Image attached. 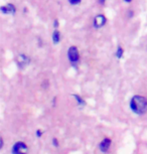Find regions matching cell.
I'll use <instances>...</instances> for the list:
<instances>
[{"label":"cell","instance_id":"obj_1","mask_svg":"<svg viewBox=\"0 0 147 154\" xmlns=\"http://www.w3.org/2000/svg\"><path fill=\"white\" fill-rule=\"evenodd\" d=\"M130 107L136 114H143L147 111V100L142 96H134L130 101Z\"/></svg>","mask_w":147,"mask_h":154},{"label":"cell","instance_id":"obj_2","mask_svg":"<svg viewBox=\"0 0 147 154\" xmlns=\"http://www.w3.org/2000/svg\"><path fill=\"white\" fill-rule=\"evenodd\" d=\"M13 154H26L27 153V146L23 142H17L13 146Z\"/></svg>","mask_w":147,"mask_h":154},{"label":"cell","instance_id":"obj_3","mask_svg":"<svg viewBox=\"0 0 147 154\" xmlns=\"http://www.w3.org/2000/svg\"><path fill=\"white\" fill-rule=\"evenodd\" d=\"M68 56H69V60H71L72 63H75L79 60V51H78L76 46H72V48H70Z\"/></svg>","mask_w":147,"mask_h":154},{"label":"cell","instance_id":"obj_4","mask_svg":"<svg viewBox=\"0 0 147 154\" xmlns=\"http://www.w3.org/2000/svg\"><path fill=\"white\" fill-rule=\"evenodd\" d=\"M106 23V17L102 15V14H99L95 17L94 19V26L96 28H101L102 26H104Z\"/></svg>","mask_w":147,"mask_h":154},{"label":"cell","instance_id":"obj_5","mask_svg":"<svg viewBox=\"0 0 147 154\" xmlns=\"http://www.w3.org/2000/svg\"><path fill=\"white\" fill-rule=\"evenodd\" d=\"M28 63H29V60H28V57L26 56H24V54H19V56L17 57V63H18V66L20 68H24Z\"/></svg>","mask_w":147,"mask_h":154},{"label":"cell","instance_id":"obj_6","mask_svg":"<svg viewBox=\"0 0 147 154\" xmlns=\"http://www.w3.org/2000/svg\"><path fill=\"white\" fill-rule=\"evenodd\" d=\"M110 145H111V140L109 138H106V139H104V140L101 142V144H100V149L103 151V152H106L108 149H109V147H110Z\"/></svg>","mask_w":147,"mask_h":154},{"label":"cell","instance_id":"obj_7","mask_svg":"<svg viewBox=\"0 0 147 154\" xmlns=\"http://www.w3.org/2000/svg\"><path fill=\"white\" fill-rule=\"evenodd\" d=\"M1 11L4 14H6V13L12 14V13L15 12V7H14V5H12V4H7L6 6H2L1 7Z\"/></svg>","mask_w":147,"mask_h":154},{"label":"cell","instance_id":"obj_8","mask_svg":"<svg viewBox=\"0 0 147 154\" xmlns=\"http://www.w3.org/2000/svg\"><path fill=\"white\" fill-rule=\"evenodd\" d=\"M60 32L57 30H56L53 34V39H54V43H57L60 42Z\"/></svg>","mask_w":147,"mask_h":154},{"label":"cell","instance_id":"obj_9","mask_svg":"<svg viewBox=\"0 0 147 154\" xmlns=\"http://www.w3.org/2000/svg\"><path fill=\"white\" fill-rule=\"evenodd\" d=\"M122 56H123V49L121 48H118V51H117V57L120 59V57H122Z\"/></svg>","mask_w":147,"mask_h":154},{"label":"cell","instance_id":"obj_10","mask_svg":"<svg viewBox=\"0 0 147 154\" xmlns=\"http://www.w3.org/2000/svg\"><path fill=\"white\" fill-rule=\"evenodd\" d=\"M69 1H70L71 4L75 5V4H79L80 2H81V0H69Z\"/></svg>","mask_w":147,"mask_h":154},{"label":"cell","instance_id":"obj_11","mask_svg":"<svg viewBox=\"0 0 147 154\" xmlns=\"http://www.w3.org/2000/svg\"><path fill=\"white\" fill-rule=\"evenodd\" d=\"M74 97H75V98H76V99H77V100H78V103H79V104H84V101H83V100H82V99H81L80 97H79V96L75 95V96H74Z\"/></svg>","mask_w":147,"mask_h":154},{"label":"cell","instance_id":"obj_12","mask_svg":"<svg viewBox=\"0 0 147 154\" xmlns=\"http://www.w3.org/2000/svg\"><path fill=\"white\" fill-rule=\"evenodd\" d=\"M54 146H57V145H59V143H57V139H54Z\"/></svg>","mask_w":147,"mask_h":154},{"label":"cell","instance_id":"obj_13","mask_svg":"<svg viewBox=\"0 0 147 154\" xmlns=\"http://www.w3.org/2000/svg\"><path fill=\"white\" fill-rule=\"evenodd\" d=\"M57 25H59V22H57V20H56V22H54V26L57 27Z\"/></svg>","mask_w":147,"mask_h":154},{"label":"cell","instance_id":"obj_14","mask_svg":"<svg viewBox=\"0 0 147 154\" xmlns=\"http://www.w3.org/2000/svg\"><path fill=\"white\" fill-rule=\"evenodd\" d=\"M36 133H37V136H40V135H41V131H37Z\"/></svg>","mask_w":147,"mask_h":154},{"label":"cell","instance_id":"obj_15","mask_svg":"<svg viewBox=\"0 0 147 154\" xmlns=\"http://www.w3.org/2000/svg\"><path fill=\"white\" fill-rule=\"evenodd\" d=\"M99 1H100V3H104V2H105L106 0H99Z\"/></svg>","mask_w":147,"mask_h":154},{"label":"cell","instance_id":"obj_16","mask_svg":"<svg viewBox=\"0 0 147 154\" xmlns=\"http://www.w3.org/2000/svg\"><path fill=\"white\" fill-rule=\"evenodd\" d=\"M125 1H126V2H130L131 0H125Z\"/></svg>","mask_w":147,"mask_h":154}]
</instances>
